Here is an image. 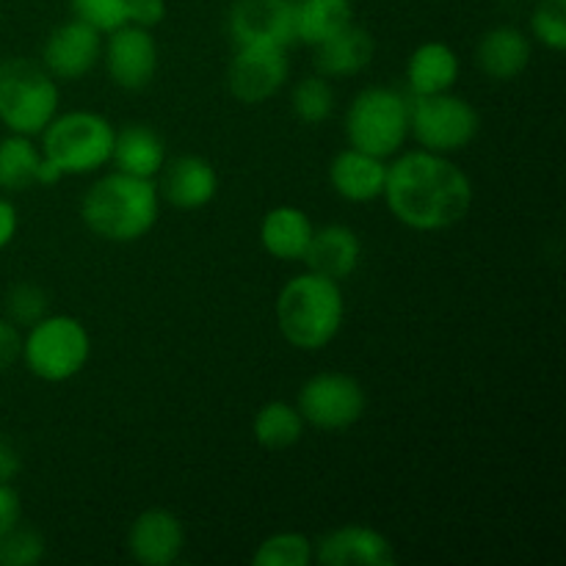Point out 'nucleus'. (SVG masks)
<instances>
[{
  "instance_id": "f257e3e1",
  "label": "nucleus",
  "mask_w": 566,
  "mask_h": 566,
  "mask_svg": "<svg viewBox=\"0 0 566 566\" xmlns=\"http://www.w3.org/2000/svg\"><path fill=\"white\" fill-rule=\"evenodd\" d=\"M387 208L401 224L420 232L448 230L468 216L473 182L446 155L415 149L387 166Z\"/></svg>"
},
{
  "instance_id": "f03ea898",
  "label": "nucleus",
  "mask_w": 566,
  "mask_h": 566,
  "mask_svg": "<svg viewBox=\"0 0 566 566\" xmlns=\"http://www.w3.org/2000/svg\"><path fill=\"white\" fill-rule=\"evenodd\" d=\"M160 213V193L149 177L114 171L94 182L81 202L83 224L103 241H142Z\"/></svg>"
},
{
  "instance_id": "7ed1b4c3",
  "label": "nucleus",
  "mask_w": 566,
  "mask_h": 566,
  "mask_svg": "<svg viewBox=\"0 0 566 566\" xmlns=\"http://www.w3.org/2000/svg\"><path fill=\"white\" fill-rule=\"evenodd\" d=\"M340 282L307 271L293 276L276 298V324L285 340L302 352H321L337 337L343 324Z\"/></svg>"
},
{
  "instance_id": "20e7f679",
  "label": "nucleus",
  "mask_w": 566,
  "mask_h": 566,
  "mask_svg": "<svg viewBox=\"0 0 566 566\" xmlns=\"http://www.w3.org/2000/svg\"><path fill=\"white\" fill-rule=\"evenodd\" d=\"M59 114V86L28 59L0 61V122L20 136H39Z\"/></svg>"
},
{
  "instance_id": "39448f33",
  "label": "nucleus",
  "mask_w": 566,
  "mask_h": 566,
  "mask_svg": "<svg viewBox=\"0 0 566 566\" xmlns=\"http://www.w3.org/2000/svg\"><path fill=\"white\" fill-rule=\"evenodd\" d=\"M114 127L94 111L55 114L42 130V155L53 160L61 175H88L111 160Z\"/></svg>"
},
{
  "instance_id": "423d86ee",
  "label": "nucleus",
  "mask_w": 566,
  "mask_h": 566,
  "mask_svg": "<svg viewBox=\"0 0 566 566\" xmlns=\"http://www.w3.org/2000/svg\"><path fill=\"white\" fill-rule=\"evenodd\" d=\"M346 136L352 147L376 158H390L409 138V99L396 88H365L348 105Z\"/></svg>"
},
{
  "instance_id": "0eeeda50",
  "label": "nucleus",
  "mask_w": 566,
  "mask_h": 566,
  "mask_svg": "<svg viewBox=\"0 0 566 566\" xmlns=\"http://www.w3.org/2000/svg\"><path fill=\"white\" fill-rule=\"evenodd\" d=\"M92 354L86 326L72 315H44L22 337L28 370L44 381H66L83 370Z\"/></svg>"
},
{
  "instance_id": "6e6552de",
  "label": "nucleus",
  "mask_w": 566,
  "mask_h": 566,
  "mask_svg": "<svg viewBox=\"0 0 566 566\" xmlns=\"http://www.w3.org/2000/svg\"><path fill=\"white\" fill-rule=\"evenodd\" d=\"M479 111L451 92L423 94L409 103V133L429 153H459L479 136Z\"/></svg>"
},
{
  "instance_id": "1a4fd4ad",
  "label": "nucleus",
  "mask_w": 566,
  "mask_h": 566,
  "mask_svg": "<svg viewBox=\"0 0 566 566\" xmlns=\"http://www.w3.org/2000/svg\"><path fill=\"white\" fill-rule=\"evenodd\" d=\"M363 385L348 374H318L298 392V412L304 423L324 431H343L365 415Z\"/></svg>"
},
{
  "instance_id": "9d476101",
  "label": "nucleus",
  "mask_w": 566,
  "mask_h": 566,
  "mask_svg": "<svg viewBox=\"0 0 566 566\" xmlns=\"http://www.w3.org/2000/svg\"><path fill=\"white\" fill-rule=\"evenodd\" d=\"M287 75H291L287 48L247 44V48H238V53L232 55L227 83H230L232 97L247 105H258L274 97L285 86Z\"/></svg>"
},
{
  "instance_id": "9b49d317",
  "label": "nucleus",
  "mask_w": 566,
  "mask_h": 566,
  "mask_svg": "<svg viewBox=\"0 0 566 566\" xmlns=\"http://www.w3.org/2000/svg\"><path fill=\"white\" fill-rule=\"evenodd\" d=\"M227 28L238 48L247 44L291 48L296 42L293 0H232Z\"/></svg>"
},
{
  "instance_id": "f8f14e48",
  "label": "nucleus",
  "mask_w": 566,
  "mask_h": 566,
  "mask_svg": "<svg viewBox=\"0 0 566 566\" xmlns=\"http://www.w3.org/2000/svg\"><path fill=\"white\" fill-rule=\"evenodd\" d=\"M105 70L111 81L125 92H142L158 72V44L147 28L122 25L105 42Z\"/></svg>"
},
{
  "instance_id": "ddd939ff",
  "label": "nucleus",
  "mask_w": 566,
  "mask_h": 566,
  "mask_svg": "<svg viewBox=\"0 0 566 566\" xmlns=\"http://www.w3.org/2000/svg\"><path fill=\"white\" fill-rule=\"evenodd\" d=\"M103 55V33L83 20H70L55 28L42 50L44 70L61 81L88 75Z\"/></svg>"
},
{
  "instance_id": "4468645a",
  "label": "nucleus",
  "mask_w": 566,
  "mask_h": 566,
  "mask_svg": "<svg viewBox=\"0 0 566 566\" xmlns=\"http://www.w3.org/2000/svg\"><path fill=\"white\" fill-rule=\"evenodd\" d=\"M313 562L321 566H392L396 551L379 531L365 525H343L315 542Z\"/></svg>"
},
{
  "instance_id": "2eb2a0df",
  "label": "nucleus",
  "mask_w": 566,
  "mask_h": 566,
  "mask_svg": "<svg viewBox=\"0 0 566 566\" xmlns=\"http://www.w3.org/2000/svg\"><path fill=\"white\" fill-rule=\"evenodd\" d=\"M186 547V528L180 517L166 509H147L127 531V551L144 566H169Z\"/></svg>"
},
{
  "instance_id": "dca6fc26",
  "label": "nucleus",
  "mask_w": 566,
  "mask_h": 566,
  "mask_svg": "<svg viewBox=\"0 0 566 566\" xmlns=\"http://www.w3.org/2000/svg\"><path fill=\"white\" fill-rule=\"evenodd\" d=\"M160 199L180 210H199L210 205L219 193V175H216L213 164L199 155H180V158L164 164L158 171Z\"/></svg>"
},
{
  "instance_id": "f3484780",
  "label": "nucleus",
  "mask_w": 566,
  "mask_h": 566,
  "mask_svg": "<svg viewBox=\"0 0 566 566\" xmlns=\"http://www.w3.org/2000/svg\"><path fill=\"white\" fill-rule=\"evenodd\" d=\"M329 180L332 188L348 202H374L385 193L387 164L385 158H376L357 147H346L332 158Z\"/></svg>"
},
{
  "instance_id": "a211bd4d",
  "label": "nucleus",
  "mask_w": 566,
  "mask_h": 566,
  "mask_svg": "<svg viewBox=\"0 0 566 566\" xmlns=\"http://www.w3.org/2000/svg\"><path fill=\"white\" fill-rule=\"evenodd\" d=\"M359 254H363V243H359L357 232L352 227L326 224L321 230H313V238H310V247L302 260L315 274L340 282L357 271Z\"/></svg>"
},
{
  "instance_id": "6ab92c4d",
  "label": "nucleus",
  "mask_w": 566,
  "mask_h": 566,
  "mask_svg": "<svg viewBox=\"0 0 566 566\" xmlns=\"http://www.w3.org/2000/svg\"><path fill=\"white\" fill-rule=\"evenodd\" d=\"M475 59L492 81H514L531 64V42L520 28L497 25L484 33Z\"/></svg>"
},
{
  "instance_id": "aec40b11",
  "label": "nucleus",
  "mask_w": 566,
  "mask_h": 566,
  "mask_svg": "<svg viewBox=\"0 0 566 566\" xmlns=\"http://www.w3.org/2000/svg\"><path fill=\"white\" fill-rule=\"evenodd\" d=\"M111 160L116 164V171L155 180L166 164V144L149 125H127L114 133Z\"/></svg>"
},
{
  "instance_id": "412c9836",
  "label": "nucleus",
  "mask_w": 566,
  "mask_h": 566,
  "mask_svg": "<svg viewBox=\"0 0 566 566\" xmlns=\"http://www.w3.org/2000/svg\"><path fill=\"white\" fill-rule=\"evenodd\" d=\"M313 221L302 208L293 205H280V208L269 210L260 224V241H263L265 252L276 260H287L296 263L304 258L313 238Z\"/></svg>"
},
{
  "instance_id": "4be33fe9",
  "label": "nucleus",
  "mask_w": 566,
  "mask_h": 566,
  "mask_svg": "<svg viewBox=\"0 0 566 566\" xmlns=\"http://www.w3.org/2000/svg\"><path fill=\"white\" fill-rule=\"evenodd\" d=\"M374 36L365 28L348 25L315 48V66L324 77L357 75L374 61Z\"/></svg>"
},
{
  "instance_id": "5701e85b",
  "label": "nucleus",
  "mask_w": 566,
  "mask_h": 566,
  "mask_svg": "<svg viewBox=\"0 0 566 566\" xmlns=\"http://www.w3.org/2000/svg\"><path fill=\"white\" fill-rule=\"evenodd\" d=\"M459 55L446 42H426L409 55L407 83L415 97L423 94H440L457 83Z\"/></svg>"
},
{
  "instance_id": "b1692460",
  "label": "nucleus",
  "mask_w": 566,
  "mask_h": 566,
  "mask_svg": "<svg viewBox=\"0 0 566 566\" xmlns=\"http://www.w3.org/2000/svg\"><path fill=\"white\" fill-rule=\"evenodd\" d=\"M354 22L352 0H293L296 42L318 48Z\"/></svg>"
},
{
  "instance_id": "393cba45",
  "label": "nucleus",
  "mask_w": 566,
  "mask_h": 566,
  "mask_svg": "<svg viewBox=\"0 0 566 566\" xmlns=\"http://www.w3.org/2000/svg\"><path fill=\"white\" fill-rule=\"evenodd\" d=\"M42 153L33 147L31 136H11L0 138V188L3 191H25L36 186V171Z\"/></svg>"
},
{
  "instance_id": "a878e982",
  "label": "nucleus",
  "mask_w": 566,
  "mask_h": 566,
  "mask_svg": "<svg viewBox=\"0 0 566 566\" xmlns=\"http://www.w3.org/2000/svg\"><path fill=\"white\" fill-rule=\"evenodd\" d=\"M254 440L269 451H285L296 446L304 434V418L296 407L285 401H271L254 415Z\"/></svg>"
},
{
  "instance_id": "bb28decb",
  "label": "nucleus",
  "mask_w": 566,
  "mask_h": 566,
  "mask_svg": "<svg viewBox=\"0 0 566 566\" xmlns=\"http://www.w3.org/2000/svg\"><path fill=\"white\" fill-rule=\"evenodd\" d=\"M293 114L304 122V125H321L335 111V92H332L329 81L324 75H310L293 86Z\"/></svg>"
},
{
  "instance_id": "cd10ccee",
  "label": "nucleus",
  "mask_w": 566,
  "mask_h": 566,
  "mask_svg": "<svg viewBox=\"0 0 566 566\" xmlns=\"http://www.w3.org/2000/svg\"><path fill=\"white\" fill-rule=\"evenodd\" d=\"M252 562L258 566H310L313 564V542L296 531L274 534L260 542Z\"/></svg>"
},
{
  "instance_id": "c85d7f7f",
  "label": "nucleus",
  "mask_w": 566,
  "mask_h": 566,
  "mask_svg": "<svg viewBox=\"0 0 566 566\" xmlns=\"http://www.w3.org/2000/svg\"><path fill=\"white\" fill-rule=\"evenodd\" d=\"M44 536L20 523L0 536V566H33L44 558Z\"/></svg>"
},
{
  "instance_id": "c756f323",
  "label": "nucleus",
  "mask_w": 566,
  "mask_h": 566,
  "mask_svg": "<svg viewBox=\"0 0 566 566\" xmlns=\"http://www.w3.org/2000/svg\"><path fill=\"white\" fill-rule=\"evenodd\" d=\"M531 31L545 48L566 50V0H539L531 14Z\"/></svg>"
},
{
  "instance_id": "7c9ffc66",
  "label": "nucleus",
  "mask_w": 566,
  "mask_h": 566,
  "mask_svg": "<svg viewBox=\"0 0 566 566\" xmlns=\"http://www.w3.org/2000/svg\"><path fill=\"white\" fill-rule=\"evenodd\" d=\"M48 315V293L31 282H20L6 296V318L14 326H33Z\"/></svg>"
},
{
  "instance_id": "2f4dec72",
  "label": "nucleus",
  "mask_w": 566,
  "mask_h": 566,
  "mask_svg": "<svg viewBox=\"0 0 566 566\" xmlns=\"http://www.w3.org/2000/svg\"><path fill=\"white\" fill-rule=\"evenodd\" d=\"M77 20L88 22L99 33H111L127 25V3L130 0H70Z\"/></svg>"
},
{
  "instance_id": "473e14b6",
  "label": "nucleus",
  "mask_w": 566,
  "mask_h": 566,
  "mask_svg": "<svg viewBox=\"0 0 566 566\" xmlns=\"http://www.w3.org/2000/svg\"><path fill=\"white\" fill-rule=\"evenodd\" d=\"M166 20V0H130L127 3V22L138 28H155Z\"/></svg>"
},
{
  "instance_id": "72a5a7b5",
  "label": "nucleus",
  "mask_w": 566,
  "mask_h": 566,
  "mask_svg": "<svg viewBox=\"0 0 566 566\" xmlns=\"http://www.w3.org/2000/svg\"><path fill=\"white\" fill-rule=\"evenodd\" d=\"M22 359V335L20 326L11 324L9 318H0V374Z\"/></svg>"
},
{
  "instance_id": "f704fd0d",
  "label": "nucleus",
  "mask_w": 566,
  "mask_h": 566,
  "mask_svg": "<svg viewBox=\"0 0 566 566\" xmlns=\"http://www.w3.org/2000/svg\"><path fill=\"white\" fill-rule=\"evenodd\" d=\"M20 514H22V506H20V495L14 492V486L0 484V536L20 523Z\"/></svg>"
},
{
  "instance_id": "c9c22d12",
  "label": "nucleus",
  "mask_w": 566,
  "mask_h": 566,
  "mask_svg": "<svg viewBox=\"0 0 566 566\" xmlns=\"http://www.w3.org/2000/svg\"><path fill=\"white\" fill-rule=\"evenodd\" d=\"M20 451L11 446V440L0 437V484H11V481L17 479V473H20Z\"/></svg>"
},
{
  "instance_id": "e433bc0d",
  "label": "nucleus",
  "mask_w": 566,
  "mask_h": 566,
  "mask_svg": "<svg viewBox=\"0 0 566 566\" xmlns=\"http://www.w3.org/2000/svg\"><path fill=\"white\" fill-rule=\"evenodd\" d=\"M17 224H20V219H17V208L9 202V199L0 197V249H6L11 241H14Z\"/></svg>"
}]
</instances>
